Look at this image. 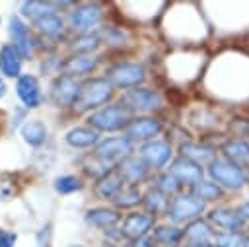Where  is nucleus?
Wrapping results in <instances>:
<instances>
[{
	"label": "nucleus",
	"instance_id": "obj_1",
	"mask_svg": "<svg viewBox=\"0 0 249 247\" xmlns=\"http://www.w3.org/2000/svg\"><path fill=\"white\" fill-rule=\"evenodd\" d=\"M208 173L216 181V185L226 187L230 191H237L247 183L245 171L237 163H231L228 159H218V158L212 159L210 167H208Z\"/></svg>",
	"mask_w": 249,
	"mask_h": 247
},
{
	"label": "nucleus",
	"instance_id": "obj_2",
	"mask_svg": "<svg viewBox=\"0 0 249 247\" xmlns=\"http://www.w3.org/2000/svg\"><path fill=\"white\" fill-rule=\"evenodd\" d=\"M111 95H113V86H111V82L105 80V78H93V80H89V82L84 84L80 101H78L76 105H78L80 111H86V109L103 105L105 101L111 99Z\"/></svg>",
	"mask_w": 249,
	"mask_h": 247
},
{
	"label": "nucleus",
	"instance_id": "obj_3",
	"mask_svg": "<svg viewBox=\"0 0 249 247\" xmlns=\"http://www.w3.org/2000/svg\"><path fill=\"white\" fill-rule=\"evenodd\" d=\"M130 121V109L123 105H107L89 115V124L97 130H117Z\"/></svg>",
	"mask_w": 249,
	"mask_h": 247
},
{
	"label": "nucleus",
	"instance_id": "obj_4",
	"mask_svg": "<svg viewBox=\"0 0 249 247\" xmlns=\"http://www.w3.org/2000/svg\"><path fill=\"white\" fill-rule=\"evenodd\" d=\"M107 78L111 82V86L117 88H136L144 82L146 74L144 68L136 62H117L115 66L109 68Z\"/></svg>",
	"mask_w": 249,
	"mask_h": 247
},
{
	"label": "nucleus",
	"instance_id": "obj_5",
	"mask_svg": "<svg viewBox=\"0 0 249 247\" xmlns=\"http://www.w3.org/2000/svg\"><path fill=\"white\" fill-rule=\"evenodd\" d=\"M202 210H204V202L191 193L179 194L169 204V216L173 222H193L196 220V216H200Z\"/></svg>",
	"mask_w": 249,
	"mask_h": 247
},
{
	"label": "nucleus",
	"instance_id": "obj_6",
	"mask_svg": "<svg viewBox=\"0 0 249 247\" xmlns=\"http://www.w3.org/2000/svg\"><path fill=\"white\" fill-rule=\"evenodd\" d=\"M123 101L126 103V109H140V111H152L161 105L160 93L156 89H148V88L128 89L123 95Z\"/></svg>",
	"mask_w": 249,
	"mask_h": 247
},
{
	"label": "nucleus",
	"instance_id": "obj_7",
	"mask_svg": "<svg viewBox=\"0 0 249 247\" xmlns=\"http://www.w3.org/2000/svg\"><path fill=\"white\" fill-rule=\"evenodd\" d=\"M82 88L70 76H60L53 86V99L58 107H70L80 101Z\"/></svg>",
	"mask_w": 249,
	"mask_h": 247
},
{
	"label": "nucleus",
	"instance_id": "obj_8",
	"mask_svg": "<svg viewBox=\"0 0 249 247\" xmlns=\"http://www.w3.org/2000/svg\"><path fill=\"white\" fill-rule=\"evenodd\" d=\"M128 152H130V140H128L126 136L107 138V140H103V142L97 146V150H95L97 158H99L105 165H109V163H113V161L123 159Z\"/></svg>",
	"mask_w": 249,
	"mask_h": 247
},
{
	"label": "nucleus",
	"instance_id": "obj_9",
	"mask_svg": "<svg viewBox=\"0 0 249 247\" xmlns=\"http://www.w3.org/2000/svg\"><path fill=\"white\" fill-rule=\"evenodd\" d=\"M142 159L152 167H163L171 158V146L167 140H152L140 148Z\"/></svg>",
	"mask_w": 249,
	"mask_h": 247
},
{
	"label": "nucleus",
	"instance_id": "obj_10",
	"mask_svg": "<svg viewBox=\"0 0 249 247\" xmlns=\"http://www.w3.org/2000/svg\"><path fill=\"white\" fill-rule=\"evenodd\" d=\"M169 173L179 181V183H187V185H198L202 181V167L187 158H179L171 163Z\"/></svg>",
	"mask_w": 249,
	"mask_h": 247
},
{
	"label": "nucleus",
	"instance_id": "obj_11",
	"mask_svg": "<svg viewBox=\"0 0 249 247\" xmlns=\"http://www.w3.org/2000/svg\"><path fill=\"white\" fill-rule=\"evenodd\" d=\"M154 224V216L152 214H146V212H132L124 218V224H123V233L130 239H140L148 233V229L152 228Z\"/></svg>",
	"mask_w": 249,
	"mask_h": 247
},
{
	"label": "nucleus",
	"instance_id": "obj_12",
	"mask_svg": "<svg viewBox=\"0 0 249 247\" xmlns=\"http://www.w3.org/2000/svg\"><path fill=\"white\" fill-rule=\"evenodd\" d=\"M99 19H101V8L97 4H84L74 12H70L68 16V23L76 29H89Z\"/></svg>",
	"mask_w": 249,
	"mask_h": 247
},
{
	"label": "nucleus",
	"instance_id": "obj_13",
	"mask_svg": "<svg viewBox=\"0 0 249 247\" xmlns=\"http://www.w3.org/2000/svg\"><path fill=\"white\" fill-rule=\"evenodd\" d=\"M161 130L160 121L150 119V117H142V119H134L130 121V124L126 126V138L130 140H150L154 138L158 132Z\"/></svg>",
	"mask_w": 249,
	"mask_h": 247
},
{
	"label": "nucleus",
	"instance_id": "obj_14",
	"mask_svg": "<svg viewBox=\"0 0 249 247\" xmlns=\"http://www.w3.org/2000/svg\"><path fill=\"white\" fill-rule=\"evenodd\" d=\"M208 220L216 228H220L222 231H237L243 226V220L237 214V210H231V208H226V206L210 210L208 212Z\"/></svg>",
	"mask_w": 249,
	"mask_h": 247
},
{
	"label": "nucleus",
	"instance_id": "obj_15",
	"mask_svg": "<svg viewBox=\"0 0 249 247\" xmlns=\"http://www.w3.org/2000/svg\"><path fill=\"white\" fill-rule=\"evenodd\" d=\"M123 183H124V177L119 169H113L109 173H105L97 185H95V194L99 198H117L121 189H123Z\"/></svg>",
	"mask_w": 249,
	"mask_h": 247
},
{
	"label": "nucleus",
	"instance_id": "obj_16",
	"mask_svg": "<svg viewBox=\"0 0 249 247\" xmlns=\"http://www.w3.org/2000/svg\"><path fill=\"white\" fill-rule=\"evenodd\" d=\"M16 89H18L19 99L25 103V107H29V109L39 107V103H41V91H39V84H37V80L33 76H29V74L19 76Z\"/></svg>",
	"mask_w": 249,
	"mask_h": 247
},
{
	"label": "nucleus",
	"instance_id": "obj_17",
	"mask_svg": "<svg viewBox=\"0 0 249 247\" xmlns=\"http://www.w3.org/2000/svg\"><path fill=\"white\" fill-rule=\"evenodd\" d=\"M10 35H12V41H14V49L21 56H29L31 41H29V33H27L25 23L19 18H12L10 19Z\"/></svg>",
	"mask_w": 249,
	"mask_h": 247
},
{
	"label": "nucleus",
	"instance_id": "obj_18",
	"mask_svg": "<svg viewBox=\"0 0 249 247\" xmlns=\"http://www.w3.org/2000/svg\"><path fill=\"white\" fill-rule=\"evenodd\" d=\"M222 152L231 163H247L249 161V140L245 138H230L222 144Z\"/></svg>",
	"mask_w": 249,
	"mask_h": 247
},
{
	"label": "nucleus",
	"instance_id": "obj_19",
	"mask_svg": "<svg viewBox=\"0 0 249 247\" xmlns=\"http://www.w3.org/2000/svg\"><path fill=\"white\" fill-rule=\"evenodd\" d=\"M121 220V214L115 212V210H109V208H93L86 214V222L95 226V228H113L117 222Z\"/></svg>",
	"mask_w": 249,
	"mask_h": 247
},
{
	"label": "nucleus",
	"instance_id": "obj_20",
	"mask_svg": "<svg viewBox=\"0 0 249 247\" xmlns=\"http://www.w3.org/2000/svg\"><path fill=\"white\" fill-rule=\"evenodd\" d=\"M19 68H21V54L10 45L2 47V51H0V70L6 76L14 78V76L19 74Z\"/></svg>",
	"mask_w": 249,
	"mask_h": 247
},
{
	"label": "nucleus",
	"instance_id": "obj_21",
	"mask_svg": "<svg viewBox=\"0 0 249 247\" xmlns=\"http://www.w3.org/2000/svg\"><path fill=\"white\" fill-rule=\"evenodd\" d=\"M183 235L189 239V243H208V239L214 237V231L208 226V222H204V220H193L185 228Z\"/></svg>",
	"mask_w": 249,
	"mask_h": 247
},
{
	"label": "nucleus",
	"instance_id": "obj_22",
	"mask_svg": "<svg viewBox=\"0 0 249 247\" xmlns=\"http://www.w3.org/2000/svg\"><path fill=\"white\" fill-rule=\"evenodd\" d=\"M66 142L74 148H89L97 142V132L86 126H78L66 134Z\"/></svg>",
	"mask_w": 249,
	"mask_h": 247
},
{
	"label": "nucleus",
	"instance_id": "obj_23",
	"mask_svg": "<svg viewBox=\"0 0 249 247\" xmlns=\"http://www.w3.org/2000/svg\"><path fill=\"white\" fill-rule=\"evenodd\" d=\"M181 154H183V158H187V159H191V161H195V163H198V165L214 159L212 148H208V146H198V144H193V142L181 144Z\"/></svg>",
	"mask_w": 249,
	"mask_h": 247
},
{
	"label": "nucleus",
	"instance_id": "obj_24",
	"mask_svg": "<svg viewBox=\"0 0 249 247\" xmlns=\"http://www.w3.org/2000/svg\"><path fill=\"white\" fill-rule=\"evenodd\" d=\"M119 171L123 173V177L128 183H140L146 177V165L140 159H134V158H124L121 161Z\"/></svg>",
	"mask_w": 249,
	"mask_h": 247
},
{
	"label": "nucleus",
	"instance_id": "obj_25",
	"mask_svg": "<svg viewBox=\"0 0 249 247\" xmlns=\"http://www.w3.org/2000/svg\"><path fill=\"white\" fill-rule=\"evenodd\" d=\"M21 134H23L25 142H29L31 146H39L47 138V126L41 121H27L21 128Z\"/></svg>",
	"mask_w": 249,
	"mask_h": 247
},
{
	"label": "nucleus",
	"instance_id": "obj_26",
	"mask_svg": "<svg viewBox=\"0 0 249 247\" xmlns=\"http://www.w3.org/2000/svg\"><path fill=\"white\" fill-rule=\"evenodd\" d=\"M19 193V181L18 175L10 171H0V202L12 200Z\"/></svg>",
	"mask_w": 249,
	"mask_h": 247
},
{
	"label": "nucleus",
	"instance_id": "obj_27",
	"mask_svg": "<svg viewBox=\"0 0 249 247\" xmlns=\"http://www.w3.org/2000/svg\"><path fill=\"white\" fill-rule=\"evenodd\" d=\"M33 23H35V27H37L41 33H45V35H56V33L62 29V19H60L54 12L43 14V16H39V18H35Z\"/></svg>",
	"mask_w": 249,
	"mask_h": 247
},
{
	"label": "nucleus",
	"instance_id": "obj_28",
	"mask_svg": "<svg viewBox=\"0 0 249 247\" xmlns=\"http://www.w3.org/2000/svg\"><path fill=\"white\" fill-rule=\"evenodd\" d=\"M95 58L93 56H88V54H78V56H72L68 58V62L64 64L66 72L68 74H88L95 68Z\"/></svg>",
	"mask_w": 249,
	"mask_h": 247
},
{
	"label": "nucleus",
	"instance_id": "obj_29",
	"mask_svg": "<svg viewBox=\"0 0 249 247\" xmlns=\"http://www.w3.org/2000/svg\"><path fill=\"white\" fill-rule=\"evenodd\" d=\"M193 194L204 202V200H218V198H222L224 191H222L220 185H216L212 181H200L198 185L193 187Z\"/></svg>",
	"mask_w": 249,
	"mask_h": 247
},
{
	"label": "nucleus",
	"instance_id": "obj_30",
	"mask_svg": "<svg viewBox=\"0 0 249 247\" xmlns=\"http://www.w3.org/2000/svg\"><path fill=\"white\" fill-rule=\"evenodd\" d=\"M183 237V231L177 229L175 226H158L154 229V241L161 245H175Z\"/></svg>",
	"mask_w": 249,
	"mask_h": 247
},
{
	"label": "nucleus",
	"instance_id": "obj_31",
	"mask_svg": "<svg viewBox=\"0 0 249 247\" xmlns=\"http://www.w3.org/2000/svg\"><path fill=\"white\" fill-rule=\"evenodd\" d=\"M60 6H64V4H58V2H25L23 4V14L35 19L43 14L54 12V8H60Z\"/></svg>",
	"mask_w": 249,
	"mask_h": 247
},
{
	"label": "nucleus",
	"instance_id": "obj_32",
	"mask_svg": "<svg viewBox=\"0 0 249 247\" xmlns=\"http://www.w3.org/2000/svg\"><path fill=\"white\" fill-rule=\"evenodd\" d=\"M144 204H146V208H148V214L154 216V214L165 210V206H167V198H165V194H163L161 191L152 189V191H148V194H146V198H144Z\"/></svg>",
	"mask_w": 249,
	"mask_h": 247
},
{
	"label": "nucleus",
	"instance_id": "obj_33",
	"mask_svg": "<svg viewBox=\"0 0 249 247\" xmlns=\"http://www.w3.org/2000/svg\"><path fill=\"white\" fill-rule=\"evenodd\" d=\"M245 239L239 231H220L214 233V247H243Z\"/></svg>",
	"mask_w": 249,
	"mask_h": 247
},
{
	"label": "nucleus",
	"instance_id": "obj_34",
	"mask_svg": "<svg viewBox=\"0 0 249 247\" xmlns=\"http://www.w3.org/2000/svg\"><path fill=\"white\" fill-rule=\"evenodd\" d=\"M138 202H140V193H138V189H134V187H130V189H126V191H121L119 196L115 198V204L121 206V208H128V206H134V204H138Z\"/></svg>",
	"mask_w": 249,
	"mask_h": 247
},
{
	"label": "nucleus",
	"instance_id": "obj_35",
	"mask_svg": "<svg viewBox=\"0 0 249 247\" xmlns=\"http://www.w3.org/2000/svg\"><path fill=\"white\" fill-rule=\"evenodd\" d=\"M54 187H56L58 193L68 194V193H74V191L82 189V183H80V179H76V177H72V175H64V177H58V179H56Z\"/></svg>",
	"mask_w": 249,
	"mask_h": 247
},
{
	"label": "nucleus",
	"instance_id": "obj_36",
	"mask_svg": "<svg viewBox=\"0 0 249 247\" xmlns=\"http://www.w3.org/2000/svg\"><path fill=\"white\" fill-rule=\"evenodd\" d=\"M179 187H181V183H179L171 173H165V175H160V177H158V185H156V189L161 191L163 194H167V193H175Z\"/></svg>",
	"mask_w": 249,
	"mask_h": 247
},
{
	"label": "nucleus",
	"instance_id": "obj_37",
	"mask_svg": "<svg viewBox=\"0 0 249 247\" xmlns=\"http://www.w3.org/2000/svg\"><path fill=\"white\" fill-rule=\"evenodd\" d=\"M76 51H80V53H88V51H91V49H95L97 47V37L95 35H88V37H82V39H78V41H74V45H72Z\"/></svg>",
	"mask_w": 249,
	"mask_h": 247
},
{
	"label": "nucleus",
	"instance_id": "obj_38",
	"mask_svg": "<svg viewBox=\"0 0 249 247\" xmlns=\"http://www.w3.org/2000/svg\"><path fill=\"white\" fill-rule=\"evenodd\" d=\"M37 247H51V224L41 228V231L37 233Z\"/></svg>",
	"mask_w": 249,
	"mask_h": 247
},
{
	"label": "nucleus",
	"instance_id": "obj_39",
	"mask_svg": "<svg viewBox=\"0 0 249 247\" xmlns=\"http://www.w3.org/2000/svg\"><path fill=\"white\" fill-rule=\"evenodd\" d=\"M18 235L14 231H6V229H0V247H14Z\"/></svg>",
	"mask_w": 249,
	"mask_h": 247
},
{
	"label": "nucleus",
	"instance_id": "obj_40",
	"mask_svg": "<svg viewBox=\"0 0 249 247\" xmlns=\"http://www.w3.org/2000/svg\"><path fill=\"white\" fill-rule=\"evenodd\" d=\"M237 214L241 216V220H243V222H245V220H249V202L239 204V206H237Z\"/></svg>",
	"mask_w": 249,
	"mask_h": 247
},
{
	"label": "nucleus",
	"instance_id": "obj_41",
	"mask_svg": "<svg viewBox=\"0 0 249 247\" xmlns=\"http://www.w3.org/2000/svg\"><path fill=\"white\" fill-rule=\"evenodd\" d=\"M130 247H152V241L146 237H140V239H134Z\"/></svg>",
	"mask_w": 249,
	"mask_h": 247
},
{
	"label": "nucleus",
	"instance_id": "obj_42",
	"mask_svg": "<svg viewBox=\"0 0 249 247\" xmlns=\"http://www.w3.org/2000/svg\"><path fill=\"white\" fill-rule=\"evenodd\" d=\"M187 247H214V245H210V243H189Z\"/></svg>",
	"mask_w": 249,
	"mask_h": 247
},
{
	"label": "nucleus",
	"instance_id": "obj_43",
	"mask_svg": "<svg viewBox=\"0 0 249 247\" xmlns=\"http://www.w3.org/2000/svg\"><path fill=\"white\" fill-rule=\"evenodd\" d=\"M4 89H6V88H4V82H2V80H0V97H2V95H4Z\"/></svg>",
	"mask_w": 249,
	"mask_h": 247
},
{
	"label": "nucleus",
	"instance_id": "obj_44",
	"mask_svg": "<svg viewBox=\"0 0 249 247\" xmlns=\"http://www.w3.org/2000/svg\"><path fill=\"white\" fill-rule=\"evenodd\" d=\"M243 247H249V239H245V243H243Z\"/></svg>",
	"mask_w": 249,
	"mask_h": 247
},
{
	"label": "nucleus",
	"instance_id": "obj_45",
	"mask_svg": "<svg viewBox=\"0 0 249 247\" xmlns=\"http://www.w3.org/2000/svg\"><path fill=\"white\" fill-rule=\"evenodd\" d=\"M161 247H175V245H161Z\"/></svg>",
	"mask_w": 249,
	"mask_h": 247
},
{
	"label": "nucleus",
	"instance_id": "obj_46",
	"mask_svg": "<svg viewBox=\"0 0 249 247\" xmlns=\"http://www.w3.org/2000/svg\"><path fill=\"white\" fill-rule=\"evenodd\" d=\"M70 247H82V245H70Z\"/></svg>",
	"mask_w": 249,
	"mask_h": 247
},
{
	"label": "nucleus",
	"instance_id": "obj_47",
	"mask_svg": "<svg viewBox=\"0 0 249 247\" xmlns=\"http://www.w3.org/2000/svg\"><path fill=\"white\" fill-rule=\"evenodd\" d=\"M245 165H247V171H249V161H247V163H245Z\"/></svg>",
	"mask_w": 249,
	"mask_h": 247
}]
</instances>
